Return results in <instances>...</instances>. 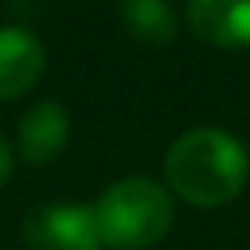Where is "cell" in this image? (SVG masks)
<instances>
[{
  "instance_id": "6da1fadb",
  "label": "cell",
  "mask_w": 250,
  "mask_h": 250,
  "mask_svg": "<svg viewBox=\"0 0 250 250\" xmlns=\"http://www.w3.org/2000/svg\"><path fill=\"white\" fill-rule=\"evenodd\" d=\"M250 175V154L219 127H192L178 134L165 154V188L188 206L219 209L233 202Z\"/></svg>"
},
{
  "instance_id": "277c9868",
  "label": "cell",
  "mask_w": 250,
  "mask_h": 250,
  "mask_svg": "<svg viewBox=\"0 0 250 250\" xmlns=\"http://www.w3.org/2000/svg\"><path fill=\"white\" fill-rule=\"evenodd\" d=\"M48 55L35 31L28 28H0V103H14L28 96L45 76Z\"/></svg>"
},
{
  "instance_id": "3957f363",
  "label": "cell",
  "mask_w": 250,
  "mask_h": 250,
  "mask_svg": "<svg viewBox=\"0 0 250 250\" xmlns=\"http://www.w3.org/2000/svg\"><path fill=\"white\" fill-rule=\"evenodd\" d=\"M24 240L35 250H100V226L93 206L83 202H45L28 212Z\"/></svg>"
},
{
  "instance_id": "ba28073f",
  "label": "cell",
  "mask_w": 250,
  "mask_h": 250,
  "mask_svg": "<svg viewBox=\"0 0 250 250\" xmlns=\"http://www.w3.org/2000/svg\"><path fill=\"white\" fill-rule=\"evenodd\" d=\"M11 171H14V147H11V141L4 134H0V185L11 178Z\"/></svg>"
},
{
  "instance_id": "7a4b0ae2",
  "label": "cell",
  "mask_w": 250,
  "mask_h": 250,
  "mask_svg": "<svg viewBox=\"0 0 250 250\" xmlns=\"http://www.w3.org/2000/svg\"><path fill=\"white\" fill-rule=\"evenodd\" d=\"M100 240L113 250H147L165 240L175 219L171 192L144 175L113 182L93 206Z\"/></svg>"
},
{
  "instance_id": "52a82bcc",
  "label": "cell",
  "mask_w": 250,
  "mask_h": 250,
  "mask_svg": "<svg viewBox=\"0 0 250 250\" xmlns=\"http://www.w3.org/2000/svg\"><path fill=\"white\" fill-rule=\"evenodd\" d=\"M120 21L144 45H168L178 31L168 0H120Z\"/></svg>"
},
{
  "instance_id": "8992f818",
  "label": "cell",
  "mask_w": 250,
  "mask_h": 250,
  "mask_svg": "<svg viewBox=\"0 0 250 250\" xmlns=\"http://www.w3.org/2000/svg\"><path fill=\"white\" fill-rule=\"evenodd\" d=\"M185 24L212 48L243 52L250 48V0H188Z\"/></svg>"
},
{
  "instance_id": "5b68a950",
  "label": "cell",
  "mask_w": 250,
  "mask_h": 250,
  "mask_svg": "<svg viewBox=\"0 0 250 250\" xmlns=\"http://www.w3.org/2000/svg\"><path fill=\"white\" fill-rule=\"evenodd\" d=\"M69 134H72V120H69L65 106L59 100H42L21 113L14 154L21 161H28L31 168H42L62 154V147L69 144Z\"/></svg>"
}]
</instances>
